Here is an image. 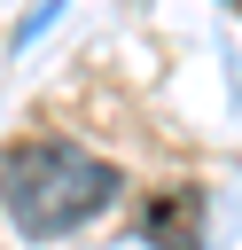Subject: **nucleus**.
<instances>
[{
  "instance_id": "1",
  "label": "nucleus",
  "mask_w": 242,
  "mask_h": 250,
  "mask_svg": "<svg viewBox=\"0 0 242 250\" xmlns=\"http://www.w3.org/2000/svg\"><path fill=\"white\" fill-rule=\"evenodd\" d=\"M125 195L117 164L62 141V133H31L0 156V211L23 227V234H78L86 219H101L109 203Z\"/></svg>"
},
{
  "instance_id": "2",
  "label": "nucleus",
  "mask_w": 242,
  "mask_h": 250,
  "mask_svg": "<svg viewBox=\"0 0 242 250\" xmlns=\"http://www.w3.org/2000/svg\"><path fill=\"white\" fill-rule=\"evenodd\" d=\"M141 234L156 250H203V195L195 188H164L148 211H141Z\"/></svg>"
}]
</instances>
